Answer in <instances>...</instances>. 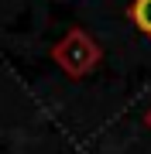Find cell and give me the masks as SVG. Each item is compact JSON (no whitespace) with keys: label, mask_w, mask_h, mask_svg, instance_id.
Wrapping results in <instances>:
<instances>
[{"label":"cell","mask_w":151,"mask_h":154,"mask_svg":"<svg viewBox=\"0 0 151 154\" xmlns=\"http://www.w3.org/2000/svg\"><path fill=\"white\" fill-rule=\"evenodd\" d=\"M127 17H131V24H134L141 34L151 38V0H131Z\"/></svg>","instance_id":"6da1fadb"}]
</instances>
